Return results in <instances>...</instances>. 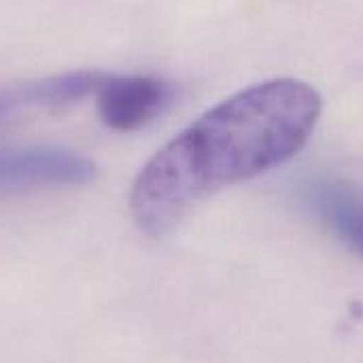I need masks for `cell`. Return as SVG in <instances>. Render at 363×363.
Wrapping results in <instances>:
<instances>
[{
  "label": "cell",
  "instance_id": "6da1fadb",
  "mask_svg": "<svg viewBox=\"0 0 363 363\" xmlns=\"http://www.w3.org/2000/svg\"><path fill=\"white\" fill-rule=\"evenodd\" d=\"M323 111L319 91L281 77L221 100L166 143L138 172L130 213L160 238L204 198L289 162L313 136Z\"/></svg>",
  "mask_w": 363,
  "mask_h": 363
},
{
  "label": "cell",
  "instance_id": "5b68a950",
  "mask_svg": "<svg viewBox=\"0 0 363 363\" xmlns=\"http://www.w3.org/2000/svg\"><path fill=\"white\" fill-rule=\"evenodd\" d=\"M315 217L353 253L363 257V194L340 179H315L304 187Z\"/></svg>",
  "mask_w": 363,
  "mask_h": 363
},
{
  "label": "cell",
  "instance_id": "277c9868",
  "mask_svg": "<svg viewBox=\"0 0 363 363\" xmlns=\"http://www.w3.org/2000/svg\"><path fill=\"white\" fill-rule=\"evenodd\" d=\"M104 79L98 70H72L0 89V123L34 111H62L96 94Z\"/></svg>",
  "mask_w": 363,
  "mask_h": 363
},
{
  "label": "cell",
  "instance_id": "7a4b0ae2",
  "mask_svg": "<svg viewBox=\"0 0 363 363\" xmlns=\"http://www.w3.org/2000/svg\"><path fill=\"white\" fill-rule=\"evenodd\" d=\"M94 177V162L64 147L0 149V196L81 187Z\"/></svg>",
  "mask_w": 363,
  "mask_h": 363
},
{
  "label": "cell",
  "instance_id": "3957f363",
  "mask_svg": "<svg viewBox=\"0 0 363 363\" xmlns=\"http://www.w3.org/2000/svg\"><path fill=\"white\" fill-rule=\"evenodd\" d=\"M94 96L106 128L136 132L157 121L172 106L174 87L151 74H104Z\"/></svg>",
  "mask_w": 363,
  "mask_h": 363
}]
</instances>
